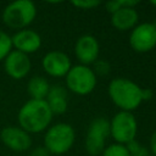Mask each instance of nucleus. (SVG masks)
<instances>
[{
  "label": "nucleus",
  "mask_w": 156,
  "mask_h": 156,
  "mask_svg": "<svg viewBox=\"0 0 156 156\" xmlns=\"http://www.w3.org/2000/svg\"><path fill=\"white\" fill-rule=\"evenodd\" d=\"M129 45L136 52H147L156 46V24L144 22L136 24L129 34Z\"/></svg>",
  "instance_id": "6e6552de"
},
{
  "label": "nucleus",
  "mask_w": 156,
  "mask_h": 156,
  "mask_svg": "<svg viewBox=\"0 0 156 156\" xmlns=\"http://www.w3.org/2000/svg\"><path fill=\"white\" fill-rule=\"evenodd\" d=\"M50 89V84L46 78L41 76L32 77L27 83V91L33 100H45Z\"/></svg>",
  "instance_id": "dca6fc26"
},
{
  "label": "nucleus",
  "mask_w": 156,
  "mask_h": 156,
  "mask_svg": "<svg viewBox=\"0 0 156 156\" xmlns=\"http://www.w3.org/2000/svg\"><path fill=\"white\" fill-rule=\"evenodd\" d=\"M52 112L45 100H33L26 101L17 115L18 127L27 133H40L49 128L52 121Z\"/></svg>",
  "instance_id": "f257e3e1"
},
{
  "label": "nucleus",
  "mask_w": 156,
  "mask_h": 156,
  "mask_svg": "<svg viewBox=\"0 0 156 156\" xmlns=\"http://www.w3.org/2000/svg\"><path fill=\"white\" fill-rule=\"evenodd\" d=\"M151 4H152L154 6H156V0H154V1H151Z\"/></svg>",
  "instance_id": "a878e982"
},
{
  "label": "nucleus",
  "mask_w": 156,
  "mask_h": 156,
  "mask_svg": "<svg viewBox=\"0 0 156 156\" xmlns=\"http://www.w3.org/2000/svg\"><path fill=\"white\" fill-rule=\"evenodd\" d=\"M29 156H50V152L44 146H37L30 151Z\"/></svg>",
  "instance_id": "5701e85b"
},
{
  "label": "nucleus",
  "mask_w": 156,
  "mask_h": 156,
  "mask_svg": "<svg viewBox=\"0 0 156 156\" xmlns=\"http://www.w3.org/2000/svg\"><path fill=\"white\" fill-rule=\"evenodd\" d=\"M100 52V45L98 39L91 34H84L79 37L74 44V55L80 65L89 66L94 63Z\"/></svg>",
  "instance_id": "f8f14e48"
},
{
  "label": "nucleus",
  "mask_w": 156,
  "mask_h": 156,
  "mask_svg": "<svg viewBox=\"0 0 156 156\" xmlns=\"http://www.w3.org/2000/svg\"><path fill=\"white\" fill-rule=\"evenodd\" d=\"M110 122V135L116 144L127 145L135 139L138 132V122L132 112L118 111Z\"/></svg>",
  "instance_id": "423d86ee"
},
{
  "label": "nucleus",
  "mask_w": 156,
  "mask_h": 156,
  "mask_svg": "<svg viewBox=\"0 0 156 156\" xmlns=\"http://www.w3.org/2000/svg\"><path fill=\"white\" fill-rule=\"evenodd\" d=\"M126 147L128 150L129 156H149V151H147L146 146L135 139L132 140L130 143H128L126 145Z\"/></svg>",
  "instance_id": "6ab92c4d"
},
{
  "label": "nucleus",
  "mask_w": 156,
  "mask_h": 156,
  "mask_svg": "<svg viewBox=\"0 0 156 156\" xmlns=\"http://www.w3.org/2000/svg\"><path fill=\"white\" fill-rule=\"evenodd\" d=\"M152 90L150 89V88H143V90H141V95H143V101H145V100H150L151 98H152Z\"/></svg>",
  "instance_id": "393cba45"
},
{
  "label": "nucleus",
  "mask_w": 156,
  "mask_h": 156,
  "mask_svg": "<svg viewBox=\"0 0 156 156\" xmlns=\"http://www.w3.org/2000/svg\"><path fill=\"white\" fill-rule=\"evenodd\" d=\"M110 135V122L105 117H98L88 127L85 135V150L91 156L101 155L106 147V139Z\"/></svg>",
  "instance_id": "0eeeda50"
},
{
  "label": "nucleus",
  "mask_w": 156,
  "mask_h": 156,
  "mask_svg": "<svg viewBox=\"0 0 156 156\" xmlns=\"http://www.w3.org/2000/svg\"><path fill=\"white\" fill-rule=\"evenodd\" d=\"M143 88L128 78H115L110 82L107 91L112 102L121 110L132 112L143 102Z\"/></svg>",
  "instance_id": "f03ea898"
},
{
  "label": "nucleus",
  "mask_w": 156,
  "mask_h": 156,
  "mask_svg": "<svg viewBox=\"0 0 156 156\" xmlns=\"http://www.w3.org/2000/svg\"><path fill=\"white\" fill-rule=\"evenodd\" d=\"M101 2L98 0H78V1H72V5L82 9V10H91L96 6H99Z\"/></svg>",
  "instance_id": "4be33fe9"
},
{
  "label": "nucleus",
  "mask_w": 156,
  "mask_h": 156,
  "mask_svg": "<svg viewBox=\"0 0 156 156\" xmlns=\"http://www.w3.org/2000/svg\"><path fill=\"white\" fill-rule=\"evenodd\" d=\"M76 133L71 124L60 122L46 129L44 135V147L50 155H63L74 144Z\"/></svg>",
  "instance_id": "20e7f679"
},
{
  "label": "nucleus",
  "mask_w": 156,
  "mask_h": 156,
  "mask_svg": "<svg viewBox=\"0 0 156 156\" xmlns=\"http://www.w3.org/2000/svg\"><path fill=\"white\" fill-rule=\"evenodd\" d=\"M37 16V7L30 0H16L2 10V22L12 29H24Z\"/></svg>",
  "instance_id": "7ed1b4c3"
},
{
  "label": "nucleus",
  "mask_w": 156,
  "mask_h": 156,
  "mask_svg": "<svg viewBox=\"0 0 156 156\" xmlns=\"http://www.w3.org/2000/svg\"><path fill=\"white\" fill-rule=\"evenodd\" d=\"M11 41L15 50L21 51L26 55L38 51L41 46V37L39 35V33L27 28L17 30L11 37Z\"/></svg>",
  "instance_id": "ddd939ff"
},
{
  "label": "nucleus",
  "mask_w": 156,
  "mask_h": 156,
  "mask_svg": "<svg viewBox=\"0 0 156 156\" xmlns=\"http://www.w3.org/2000/svg\"><path fill=\"white\" fill-rule=\"evenodd\" d=\"M67 98H68L67 89L65 87L58 84L50 87L45 101L48 102L52 115H62L67 111V107H68Z\"/></svg>",
  "instance_id": "2eb2a0df"
},
{
  "label": "nucleus",
  "mask_w": 156,
  "mask_h": 156,
  "mask_svg": "<svg viewBox=\"0 0 156 156\" xmlns=\"http://www.w3.org/2000/svg\"><path fill=\"white\" fill-rule=\"evenodd\" d=\"M101 156H129V154H128L126 145L115 143V144L106 146L104 149V151L101 152Z\"/></svg>",
  "instance_id": "aec40b11"
},
{
  "label": "nucleus",
  "mask_w": 156,
  "mask_h": 156,
  "mask_svg": "<svg viewBox=\"0 0 156 156\" xmlns=\"http://www.w3.org/2000/svg\"><path fill=\"white\" fill-rule=\"evenodd\" d=\"M11 50H12L11 37L0 29V61H2Z\"/></svg>",
  "instance_id": "a211bd4d"
},
{
  "label": "nucleus",
  "mask_w": 156,
  "mask_h": 156,
  "mask_svg": "<svg viewBox=\"0 0 156 156\" xmlns=\"http://www.w3.org/2000/svg\"><path fill=\"white\" fill-rule=\"evenodd\" d=\"M139 4V1L136 0H113V1H108L105 4L106 11L110 12L111 15L117 11L121 7H135Z\"/></svg>",
  "instance_id": "f3484780"
},
{
  "label": "nucleus",
  "mask_w": 156,
  "mask_h": 156,
  "mask_svg": "<svg viewBox=\"0 0 156 156\" xmlns=\"http://www.w3.org/2000/svg\"><path fill=\"white\" fill-rule=\"evenodd\" d=\"M65 80L69 91L77 95H88L95 89L98 77L95 76L93 68L79 63L71 67L68 73L65 76Z\"/></svg>",
  "instance_id": "39448f33"
},
{
  "label": "nucleus",
  "mask_w": 156,
  "mask_h": 156,
  "mask_svg": "<svg viewBox=\"0 0 156 156\" xmlns=\"http://www.w3.org/2000/svg\"><path fill=\"white\" fill-rule=\"evenodd\" d=\"M32 68V62L28 55L17 51V50H11L9 55L4 58V71L9 77L12 79L20 80L23 79L30 71Z\"/></svg>",
  "instance_id": "9b49d317"
},
{
  "label": "nucleus",
  "mask_w": 156,
  "mask_h": 156,
  "mask_svg": "<svg viewBox=\"0 0 156 156\" xmlns=\"http://www.w3.org/2000/svg\"><path fill=\"white\" fill-rule=\"evenodd\" d=\"M139 21V13L135 7H121L111 15V24L117 30H132Z\"/></svg>",
  "instance_id": "4468645a"
},
{
  "label": "nucleus",
  "mask_w": 156,
  "mask_h": 156,
  "mask_svg": "<svg viewBox=\"0 0 156 156\" xmlns=\"http://www.w3.org/2000/svg\"><path fill=\"white\" fill-rule=\"evenodd\" d=\"M41 66L45 73L50 77L61 78L68 73V71L72 67V62L66 52L52 50L44 55L41 60Z\"/></svg>",
  "instance_id": "1a4fd4ad"
},
{
  "label": "nucleus",
  "mask_w": 156,
  "mask_h": 156,
  "mask_svg": "<svg viewBox=\"0 0 156 156\" xmlns=\"http://www.w3.org/2000/svg\"><path fill=\"white\" fill-rule=\"evenodd\" d=\"M93 65H94L93 71H94V73H95L96 77H98V76H100V77L107 76V74L110 73V71H111L110 63H108L107 61H105V60H99V58H98Z\"/></svg>",
  "instance_id": "412c9836"
},
{
  "label": "nucleus",
  "mask_w": 156,
  "mask_h": 156,
  "mask_svg": "<svg viewBox=\"0 0 156 156\" xmlns=\"http://www.w3.org/2000/svg\"><path fill=\"white\" fill-rule=\"evenodd\" d=\"M149 156H154V155H149Z\"/></svg>",
  "instance_id": "bb28decb"
},
{
  "label": "nucleus",
  "mask_w": 156,
  "mask_h": 156,
  "mask_svg": "<svg viewBox=\"0 0 156 156\" xmlns=\"http://www.w3.org/2000/svg\"><path fill=\"white\" fill-rule=\"evenodd\" d=\"M150 150L152 155L156 156V130L151 134V138H150Z\"/></svg>",
  "instance_id": "b1692460"
},
{
  "label": "nucleus",
  "mask_w": 156,
  "mask_h": 156,
  "mask_svg": "<svg viewBox=\"0 0 156 156\" xmlns=\"http://www.w3.org/2000/svg\"><path fill=\"white\" fill-rule=\"evenodd\" d=\"M0 139L5 146L16 152H22L32 146L30 134L16 126L4 127L0 132Z\"/></svg>",
  "instance_id": "9d476101"
}]
</instances>
